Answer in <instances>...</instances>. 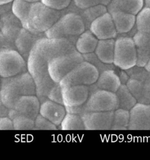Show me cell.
Returning <instances> with one entry per match:
<instances>
[{"label": "cell", "mask_w": 150, "mask_h": 160, "mask_svg": "<svg viewBox=\"0 0 150 160\" xmlns=\"http://www.w3.org/2000/svg\"><path fill=\"white\" fill-rule=\"evenodd\" d=\"M36 95L35 82L28 72L11 78H1L0 102L13 108L21 96Z\"/></svg>", "instance_id": "obj_1"}, {"label": "cell", "mask_w": 150, "mask_h": 160, "mask_svg": "<svg viewBox=\"0 0 150 160\" xmlns=\"http://www.w3.org/2000/svg\"><path fill=\"white\" fill-rule=\"evenodd\" d=\"M84 19L79 15L68 13L58 21L45 35L48 38H64L75 45L80 35L86 31Z\"/></svg>", "instance_id": "obj_2"}, {"label": "cell", "mask_w": 150, "mask_h": 160, "mask_svg": "<svg viewBox=\"0 0 150 160\" xmlns=\"http://www.w3.org/2000/svg\"><path fill=\"white\" fill-rule=\"evenodd\" d=\"M118 108V99L116 93L104 90L90 91L89 98L82 106L74 108H66L67 113H75L81 116L86 112H110Z\"/></svg>", "instance_id": "obj_3"}, {"label": "cell", "mask_w": 150, "mask_h": 160, "mask_svg": "<svg viewBox=\"0 0 150 160\" xmlns=\"http://www.w3.org/2000/svg\"><path fill=\"white\" fill-rule=\"evenodd\" d=\"M59 11L53 10L41 1L33 3L25 29L35 34L45 33L60 19Z\"/></svg>", "instance_id": "obj_4"}, {"label": "cell", "mask_w": 150, "mask_h": 160, "mask_svg": "<svg viewBox=\"0 0 150 160\" xmlns=\"http://www.w3.org/2000/svg\"><path fill=\"white\" fill-rule=\"evenodd\" d=\"M137 54L133 38L130 36L117 37L115 41L114 65L126 71L137 65Z\"/></svg>", "instance_id": "obj_5"}, {"label": "cell", "mask_w": 150, "mask_h": 160, "mask_svg": "<svg viewBox=\"0 0 150 160\" xmlns=\"http://www.w3.org/2000/svg\"><path fill=\"white\" fill-rule=\"evenodd\" d=\"M33 49L41 55L47 61L53 58L76 51L74 43L64 38H40Z\"/></svg>", "instance_id": "obj_6"}, {"label": "cell", "mask_w": 150, "mask_h": 160, "mask_svg": "<svg viewBox=\"0 0 150 160\" xmlns=\"http://www.w3.org/2000/svg\"><path fill=\"white\" fill-rule=\"evenodd\" d=\"M98 69L88 62L83 61L78 64L59 82L61 87L73 85L90 86L98 79Z\"/></svg>", "instance_id": "obj_7"}, {"label": "cell", "mask_w": 150, "mask_h": 160, "mask_svg": "<svg viewBox=\"0 0 150 160\" xmlns=\"http://www.w3.org/2000/svg\"><path fill=\"white\" fill-rule=\"evenodd\" d=\"M28 72L27 61L16 49L0 50V76L11 78Z\"/></svg>", "instance_id": "obj_8"}, {"label": "cell", "mask_w": 150, "mask_h": 160, "mask_svg": "<svg viewBox=\"0 0 150 160\" xmlns=\"http://www.w3.org/2000/svg\"><path fill=\"white\" fill-rule=\"evenodd\" d=\"M83 61V55L77 50L58 56L49 62V73L53 80L59 83L68 73Z\"/></svg>", "instance_id": "obj_9"}, {"label": "cell", "mask_w": 150, "mask_h": 160, "mask_svg": "<svg viewBox=\"0 0 150 160\" xmlns=\"http://www.w3.org/2000/svg\"><path fill=\"white\" fill-rule=\"evenodd\" d=\"M41 102L37 95L21 96L13 108L9 109L8 117L12 119L16 116H22L35 120L39 114Z\"/></svg>", "instance_id": "obj_10"}, {"label": "cell", "mask_w": 150, "mask_h": 160, "mask_svg": "<svg viewBox=\"0 0 150 160\" xmlns=\"http://www.w3.org/2000/svg\"><path fill=\"white\" fill-rule=\"evenodd\" d=\"M89 29L98 40L116 39L118 36L112 15L108 11L94 19Z\"/></svg>", "instance_id": "obj_11"}, {"label": "cell", "mask_w": 150, "mask_h": 160, "mask_svg": "<svg viewBox=\"0 0 150 160\" xmlns=\"http://www.w3.org/2000/svg\"><path fill=\"white\" fill-rule=\"evenodd\" d=\"M114 111L91 112L81 115L85 130H111Z\"/></svg>", "instance_id": "obj_12"}, {"label": "cell", "mask_w": 150, "mask_h": 160, "mask_svg": "<svg viewBox=\"0 0 150 160\" xmlns=\"http://www.w3.org/2000/svg\"><path fill=\"white\" fill-rule=\"evenodd\" d=\"M89 86L73 85L62 88L63 104L66 108L82 106L89 98Z\"/></svg>", "instance_id": "obj_13"}, {"label": "cell", "mask_w": 150, "mask_h": 160, "mask_svg": "<svg viewBox=\"0 0 150 160\" xmlns=\"http://www.w3.org/2000/svg\"><path fill=\"white\" fill-rule=\"evenodd\" d=\"M128 130H150V104L138 102L130 110Z\"/></svg>", "instance_id": "obj_14"}, {"label": "cell", "mask_w": 150, "mask_h": 160, "mask_svg": "<svg viewBox=\"0 0 150 160\" xmlns=\"http://www.w3.org/2000/svg\"><path fill=\"white\" fill-rule=\"evenodd\" d=\"M122 85L117 72L113 69H108L100 73L97 81L89 86V90L101 89L116 93Z\"/></svg>", "instance_id": "obj_15"}, {"label": "cell", "mask_w": 150, "mask_h": 160, "mask_svg": "<svg viewBox=\"0 0 150 160\" xmlns=\"http://www.w3.org/2000/svg\"><path fill=\"white\" fill-rule=\"evenodd\" d=\"M67 113L63 104L58 103L49 99L41 103L39 114L59 127Z\"/></svg>", "instance_id": "obj_16"}, {"label": "cell", "mask_w": 150, "mask_h": 160, "mask_svg": "<svg viewBox=\"0 0 150 160\" xmlns=\"http://www.w3.org/2000/svg\"><path fill=\"white\" fill-rule=\"evenodd\" d=\"M42 33L35 34L32 33L26 29H20L17 37L15 41L16 50H17L27 61L35 43L40 38L46 37L41 35Z\"/></svg>", "instance_id": "obj_17"}, {"label": "cell", "mask_w": 150, "mask_h": 160, "mask_svg": "<svg viewBox=\"0 0 150 160\" xmlns=\"http://www.w3.org/2000/svg\"><path fill=\"white\" fill-rule=\"evenodd\" d=\"M132 38L137 49V66L145 67L150 58V35L137 31Z\"/></svg>", "instance_id": "obj_18"}, {"label": "cell", "mask_w": 150, "mask_h": 160, "mask_svg": "<svg viewBox=\"0 0 150 160\" xmlns=\"http://www.w3.org/2000/svg\"><path fill=\"white\" fill-rule=\"evenodd\" d=\"M108 12L112 15L118 34L129 33L136 26V15L120 10H111Z\"/></svg>", "instance_id": "obj_19"}, {"label": "cell", "mask_w": 150, "mask_h": 160, "mask_svg": "<svg viewBox=\"0 0 150 160\" xmlns=\"http://www.w3.org/2000/svg\"><path fill=\"white\" fill-rule=\"evenodd\" d=\"M49 62L38 52L32 49L27 59L28 72L33 79L49 73Z\"/></svg>", "instance_id": "obj_20"}, {"label": "cell", "mask_w": 150, "mask_h": 160, "mask_svg": "<svg viewBox=\"0 0 150 160\" xmlns=\"http://www.w3.org/2000/svg\"><path fill=\"white\" fill-rule=\"evenodd\" d=\"M144 0H112L108 5V11L117 10L137 15L145 7Z\"/></svg>", "instance_id": "obj_21"}, {"label": "cell", "mask_w": 150, "mask_h": 160, "mask_svg": "<svg viewBox=\"0 0 150 160\" xmlns=\"http://www.w3.org/2000/svg\"><path fill=\"white\" fill-rule=\"evenodd\" d=\"M98 39L89 29H86L78 38L75 47L82 55L94 52L98 42Z\"/></svg>", "instance_id": "obj_22"}, {"label": "cell", "mask_w": 150, "mask_h": 160, "mask_svg": "<svg viewBox=\"0 0 150 160\" xmlns=\"http://www.w3.org/2000/svg\"><path fill=\"white\" fill-rule=\"evenodd\" d=\"M116 39H103L98 41L94 53L100 61L108 64L114 62Z\"/></svg>", "instance_id": "obj_23"}, {"label": "cell", "mask_w": 150, "mask_h": 160, "mask_svg": "<svg viewBox=\"0 0 150 160\" xmlns=\"http://www.w3.org/2000/svg\"><path fill=\"white\" fill-rule=\"evenodd\" d=\"M33 80L35 84L36 95L42 103L48 99L51 91L58 82L52 79L49 73Z\"/></svg>", "instance_id": "obj_24"}, {"label": "cell", "mask_w": 150, "mask_h": 160, "mask_svg": "<svg viewBox=\"0 0 150 160\" xmlns=\"http://www.w3.org/2000/svg\"><path fill=\"white\" fill-rule=\"evenodd\" d=\"M32 4L25 0H14L12 2V12L19 21L23 28L27 27L29 12Z\"/></svg>", "instance_id": "obj_25"}, {"label": "cell", "mask_w": 150, "mask_h": 160, "mask_svg": "<svg viewBox=\"0 0 150 160\" xmlns=\"http://www.w3.org/2000/svg\"><path fill=\"white\" fill-rule=\"evenodd\" d=\"M116 94L118 99V108L130 111L138 103L126 85L122 84Z\"/></svg>", "instance_id": "obj_26"}, {"label": "cell", "mask_w": 150, "mask_h": 160, "mask_svg": "<svg viewBox=\"0 0 150 160\" xmlns=\"http://www.w3.org/2000/svg\"><path fill=\"white\" fill-rule=\"evenodd\" d=\"M59 129L61 130H85V126L81 116L75 113H67Z\"/></svg>", "instance_id": "obj_27"}, {"label": "cell", "mask_w": 150, "mask_h": 160, "mask_svg": "<svg viewBox=\"0 0 150 160\" xmlns=\"http://www.w3.org/2000/svg\"><path fill=\"white\" fill-rule=\"evenodd\" d=\"M130 122V111L118 108L114 111L111 130H128Z\"/></svg>", "instance_id": "obj_28"}, {"label": "cell", "mask_w": 150, "mask_h": 160, "mask_svg": "<svg viewBox=\"0 0 150 160\" xmlns=\"http://www.w3.org/2000/svg\"><path fill=\"white\" fill-rule=\"evenodd\" d=\"M136 27L137 31L150 35V8L144 7L136 15Z\"/></svg>", "instance_id": "obj_29"}, {"label": "cell", "mask_w": 150, "mask_h": 160, "mask_svg": "<svg viewBox=\"0 0 150 160\" xmlns=\"http://www.w3.org/2000/svg\"><path fill=\"white\" fill-rule=\"evenodd\" d=\"M82 55L83 57L84 61L88 62L95 66L98 69L99 73H101L103 71L108 70V69H113L116 72H117V70L119 69V68L115 66L114 63L108 64L100 61L94 52L90 53L88 54H84Z\"/></svg>", "instance_id": "obj_30"}, {"label": "cell", "mask_w": 150, "mask_h": 160, "mask_svg": "<svg viewBox=\"0 0 150 160\" xmlns=\"http://www.w3.org/2000/svg\"><path fill=\"white\" fill-rule=\"evenodd\" d=\"M126 85L137 102L141 103L143 98L144 82L141 80L130 78L127 82Z\"/></svg>", "instance_id": "obj_31"}, {"label": "cell", "mask_w": 150, "mask_h": 160, "mask_svg": "<svg viewBox=\"0 0 150 160\" xmlns=\"http://www.w3.org/2000/svg\"><path fill=\"white\" fill-rule=\"evenodd\" d=\"M14 130H34L35 120L22 116H16L12 119Z\"/></svg>", "instance_id": "obj_32"}, {"label": "cell", "mask_w": 150, "mask_h": 160, "mask_svg": "<svg viewBox=\"0 0 150 160\" xmlns=\"http://www.w3.org/2000/svg\"><path fill=\"white\" fill-rule=\"evenodd\" d=\"M84 15L87 21L90 22V25L94 20L108 12V8L102 4L94 5L84 10Z\"/></svg>", "instance_id": "obj_33"}, {"label": "cell", "mask_w": 150, "mask_h": 160, "mask_svg": "<svg viewBox=\"0 0 150 160\" xmlns=\"http://www.w3.org/2000/svg\"><path fill=\"white\" fill-rule=\"evenodd\" d=\"M58 127L40 114L35 119L34 130H57Z\"/></svg>", "instance_id": "obj_34"}, {"label": "cell", "mask_w": 150, "mask_h": 160, "mask_svg": "<svg viewBox=\"0 0 150 160\" xmlns=\"http://www.w3.org/2000/svg\"><path fill=\"white\" fill-rule=\"evenodd\" d=\"M72 0H41V2L44 5L53 10L60 11L68 8Z\"/></svg>", "instance_id": "obj_35"}, {"label": "cell", "mask_w": 150, "mask_h": 160, "mask_svg": "<svg viewBox=\"0 0 150 160\" xmlns=\"http://www.w3.org/2000/svg\"><path fill=\"white\" fill-rule=\"evenodd\" d=\"M48 99L58 103L63 104L62 94V87L59 83H56L55 86L52 89L49 94ZM64 105V104H63Z\"/></svg>", "instance_id": "obj_36"}, {"label": "cell", "mask_w": 150, "mask_h": 160, "mask_svg": "<svg viewBox=\"0 0 150 160\" xmlns=\"http://www.w3.org/2000/svg\"><path fill=\"white\" fill-rule=\"evenodd\" d=\"M142 103L150 104V72L144 81V93Z\"/></svg>", "instance_id": "obj_37"}, {"label": "cell", "mask_w": 150, "mask_h": 160, "mask_svg": "<svg viewBox=\"0 0 150 160\" xmlns=\"http://www.w3.org/2000/svg\"><path fill=\"white\" fill-rule=\"evenodd\" d=\"M75 5L80 9L85 10L94 5L101 4L100 0H74Z\"/></svg>", "instance_id": "obj_38"}, {"label": "cell", "mask_w": 150, "mask_h": 160, "mask_svg": "<svg viewBox=\"0 0 150 160\" xmlns=\"http://www.w3.org/2000/svg\"><path fill=\"white\" fill-rule=\"evenodd\" d=\"M1 130H14V123L12 120L9 117L0 118Z\"/></svg>", "instance_id": "obj_39"}, {"label": "cell", "mask_w": 150, "mask_h": 160, "mask_svg": "<svg viewBox=\"0 0 150 160\" xmlns=\"http://www.w3.org/2000/svg\"><path fill=\"white\" fill-rule=\"evenodd\" d=\"M9 111V108L6 107L4 104L0 102V118L8 116Z\"/></svg>", "instance_id": "obj_40"}, {"label": "cell", "mask_w": 150, "mask_h": 160, "mask_svg": "<svg viewBox=\"0 0 150 160\" xmlns=\"http://www.w3.org/2000/svg\"><path fill=\"white\" fill-rule=\"evenodd\" d=\"M14 0H0V5H3L12 3Z\"/></svg>", "instance_id": "obj_41"}, {"label": "cell", "mask_w": 150, "mask_h": 160, "mask_svg": "<svg viewBox=\"0 0 150 160\" xmlns=\"http://www.w3.org/2000/svg\"><path fill=\"white\" fill-rule=\"evenodd\" d=\"M145 69L147 71H148L149 72H150V58L149 59V61L148 62V63L146 64L145 67Z\"/></svg>", "instance_id": "obj_42"}, {"label": "cell", "mask_w": 150, "mask_h": 160, "mask_svg": "<svg viewBox=\"0 0 150 160\" xmlns=\"http://www.w3.org/2000/svg\"><path fill=\"white\" fill-rule=\"evenodd\" d=\"M25 1H27L28 2H31V3H35V2H37L41 1V0H25Z\"/></svg>", "instance_id": "obj_43"}, {"label": "cell", "mask_w": 150, "mask_h": 160, "mask_svg": "<svg viewBox=\"0 0 150 160\" xmlns=\"http://www.w3.org/2000/svg\"></svg>", "instance_id": "obj_44"}]
</instances>
